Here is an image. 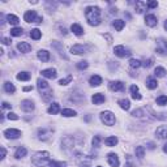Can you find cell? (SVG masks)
<instances>
[{"label": "cell", "mask_w": 167, "mask_h": 167, "mask_svg": "<svg viewBox=\"0 0 167 167\" xmlns=\"http://www.w3.org/2000/svg\"><path fill=\"white\" fill-rule=\"evenodd\" d=\"M85 17L86 21L89 22V25L91 26H98L101 23V8L99 7H86L85 9Z\"/></svg>", "instance_id": "6da1fadb"}, {"label": "cell", "mask_w": 167, "mask_h": 167, "mask_svg": "<svg viewBox=\"0 0 167 167\" xmlns=\"http://www.w3.org/2000/svg\"><path fill=\"white\" fill-rule=\"evenodd\" d=\"M31 162H33V164H35V166H38V167L46 166L47 163H51L50 153H48V151H38V153H35L33 155Z\"/></svg>", "instance_id": "7a4b0ae2"}, {"label": "cell", "mask_w": 167, "mask_h": 167, "mask_svg": "<svg viewBox=\"0 0 167 167\" xmlns=\"http://www.w3.org/2000/svg\"><path fill=\"white\" fill-rule=\"evenodd\" d=\"M101 120L106 125H114L115 124V115L111 111H103L101 112Z\"/></svg>", "instance_id": "3957f363"}, {"label": "cell", "mask_w": 167, "mask_h": 167, "mask_svg": "<svg viewBox=\"0 0 167 167\" xmlns=\"http://www.w3.org/2000/svg\"><path fill=\"white\" fill-rule=\"evenodd\" d=\"M157 54H159V55H167V41L166 39H158L157 41Z\"/></svg>", "instance_id": "277c9868"}, {"label": "cell", "mask_w": 167, "mask_h": 167, "mask_svg": "<svg viewBox=\"0 0 167 167\" xmlns=\"http://www.w3.org/2000/svg\"><path fill=\"white\" fill-rule=\"evenodd\" d=\"M114 52H115V55L116 56H119V57H125V56H129L130 55V51L128 48H125L124 46H116L114 48Z\"/></svg>", "instance_id": "5b68a950"}, {"label": "cell", "mask_w": 167, "mask_h": 167, "mask_svg": "<svg viewBox=\"0 0 167 167\" xmlns=\"http://www.w3.org/2000/svg\"><path fill=\"white\" fill-rule=\"evenodd\" d=\"M4 136L7 138H12V140H14V138H18L21 136V130L14 129V128H9V129L4 130Z\"/></svg>", "instance_id": "8992f818"}, {"label": "cell", "mask_w": 167, "mask_h": 167, "mask_svg": "<svg viewBox=\"0 0 167 167\" xmlns=\"http://www.w3.org/2000/svg\"><path fill=\"white\" fill-rule=\"evenodd\" d=\"M88 50H89V47L85 46V44H75V46L70 48V52L75 55H82V54H85Z\"/></svg>", "instance_id": "52a82bcc"}, {"label": "cell", "mask_w": 167, "mask_h": 167, "mask_svg": "<svg viewBox=\"0 0 167 167\" xmlns=\"http://www.w3.org/2000/svg\"><path fill=\"white\" fill-rule=\"evenodd\" d=\"M108 88L112 91H123L124 90V84L121 81H111L108 84Z\"/></svg>", "instance_id": "ba28073f"}, {"label": "cell", "mask_w": 167, "mask_h": 167, "mask_svg": "<svg viewBox=\"0 0 167 167\" xmlns=\"http://www.w3.org/2000/svg\"><path fill=\"white\" fill-rule=\"evenodd\" d=\"M107 162H108V164L111 167H119V164H120L119 158H117V155L115 153H110L108 155H107Z\"/></svg>", "instance_id": "9c48e42d"}, {"label": "cell", "mask_w": 167, "mask_h": 167, "mask_svg": "<svg viewBox=\"0 0 167 167\" xmlns=\"http://www.w3.org/2000/svg\"><path fill=\"white\" fill-rule=\"evenodd\" d=\"M155 135L161 140H167V125H162V127L157 128Z\"/></svg>", "instance_id": "30bf717a"}, {"label": "cell", "mask_w": 167, "mask_h": 167, "mask_svg": "<svg viewBox=\"0 0 167 167\" xmlns=\"http://www.w3.org/2000/svg\"><path fill=\"white\" fill-rule=\"evenodd\" d=\"M21 108L25 112H31L34 110V103L31 101H29V99H25V101L21 102Z\"/></svg>", "instance_id": "8fae6325"}, {"label": "cell", "mask_w": 167, "mask_h": 167, "mask_svg": "<svg viewBox=\"0 0 167 167\" xmlns=\"http://www.w3.org/2000/svg\"><path fill=\"white\" fill-rule=\"evenodd\" d=\"M42 76L46 78H55L56 77V69H54V68H47V69H43L42 70Z\"/></svg>", "instance_id": "7c38bea8"}, {"label": "cell", "mask_w": 167, "mask_h": 167, "mask_svg": "<svg viewBox=\"0 0 167 167\" xmlns=\"http://www.w3.org/2000/svg\"><path fill=\"white\" fill-rule=\"evenodd\" d=\"M23 20H25L26 22H35V20H37L35 10H28V12L23 14Z\"/></svg>", "instance_id": "4fadbf2b"}, {"label": "cell", "mask_w": 167, "mask_h": 167, "mask_svg": "<svg viewBox=\"0 0 167 167\" xmlns=\"http://www.w3.org/2000/svg\"><path fill=\"white\" fill-rule=\"evenodd\" d=\"M145 23L148 26H150V28H154V26H157V23H158V21H157V17L154 14H146L145 17Z\"/></svg>", "instance_id": "5bb4252c"}, {"label": "cell", "mask_w": 167, "mask_h": 167, "mask_svg": "<svg viewBox=\"0 0 167 167\" xmlns=\"http://www.w3.org/2000/svg\"><path fill=\"white\" fill-rule=\"evenodd\" d=\"M37 86H38V89H39L41 93H44V90H50V85L47 84V81L42 80V78H38V81H37Z\"/></svg>", "instance_id": "9a60e30c"}, {"label": "cell", "mask_w": 167, "mask_h": 167, "mask_svg": "<svg viewBox=\"0 0 167 167\" xmlns=\"http://www.w3.org/2000/svg\"><path fill=\"white\" fill-rule=\"evenodd\" d=\"M37 56H38V59L41 60V61H48L50 60V52L46 51V50H39L38 52H37Z\"/></svg>", "instance_id": "2e32d148"}, {"label": "cell", "mask_w": 167, "mask_h": 167, "mask_svg": "<svg viewBox=\"0 0 167 167\" xmlns=\"http://www.w3.org/2000/svg\"><path fill=\"white\" fill-rule=\"evenodd\" d=\"M17 50H18L20 52H23V54H26V52H30L31 46L28 43V42H20V43L17 44Z\"/></svg>", "instance_id": "e0dca14e"}, {"label": "cell", "mask_w": 167, "mask_h": 167, "mask_svg": "<svg viewBox=\"0 0 167 167\" xmlns=\"http://www.w3.org/2000/svg\"><path fill=\"white\" fill-rule=\"evenodd\" d=\"M91 102H93L94 104H101V103H103V102H104V95H103V94H101V93L94 94V95L91 97Z\"/></svg>", "instance_id": "ac0fdd59"}, {"label": "cell", "mask_w": 167, "mask_h": 167, "mask_svg": "<svg viewBox=\"0 0 167 167\" xmlns=\"http://www.w3.org/2000/svg\"><path fill=\"white\" fill-rule=\"evenodd\" d=\"M89 84H90L91 86H99L102 84V77L98 75H94L90 77V80H89Z\"/></svg>", "instance_id": "d6986e66"}, {"label": "cell", "mask_w": 167, "mask_h": 167, "mask_svg": "<svg viewBox=\"0 0 167 167\" xmlns=\"http://www.w3.org/2000/svg\"><path fill=\"white\" fill-rule=\"evenodd\" d=\"M117 142H119V140H117V137H115V136H110V137L104 138V144H106V146H110V148L115 146Z\"/></svg>", "instance_id": "ffe728a7"}, {"label": "cell", "mask_w": 167, "mask_h": 167, "mask_svg": "<svg viewBox=\"0 0 167 167\" xmlns=\"http://www.w3.org/2000/svg\"><path fill=\"white\" fill-rule=\"evenodd\" d=\"M146 3H144V1H136V5H135V9H136V12L138 13V14H141V13L144 12V10H146Z\"/></svg>", "instance_id": "44dd1931"}, {"label": "cell", "mask_w": 167, "mask_h": 167, "mask_svg": "<svg viewBox=\"0 0 167 167\" xmlns=\"http://www.w3.org/2000/svg\"><path fill=\"white\" fill-rule=\"evenodd\" d=\"M26 153H28V150H26L23 146H20V148H17V150H16V153H14V158L16 159L23 158V157L26 155Z\"/></svg>", "instance_id": "7402d4cb"}, {"label": "cell", "mask_w": 167, "mask_h": 167, "mask_svg": "<svg viewBox=\"0 0 167 167\" xmlns=\"http://www.w3.org/2000/svg\"><path fill=\"white\" fill-rule=\"evenodd\" d=\"M70 30H72V33L73 34H76V35H82L84 34V30H82V28H81L78 23H72V26H70Z\"/></svg>", "instance_id": "603a6c76"}, {"label": "cell", "mask_w": 167, "mask_h": 167, "mask_svg": "<svg viewBox=\"0 0 167 167\" xmlns=\"http://www.w3.org/2000/svg\"><path fill=\"white\" fill-rule=\"evenodd\" d=\"M146 86H148L150 90H153V89H157V86H158V82H157L155 78L149 77V78H146Z\"/></svg>", "instance_id": "cb8c5ba5"}, {"label": "cell", "mask_w": 167, "mask_h": 167, "mask_svg": "<svg viewBox=\"0 0 167 167\" xmlns=\"http://www.w3.org/2000/svg\"><path fill=\"white\" fill-rule=\"evenodd\" d=\"M117 103H119V106L121 107L123 110H125V111H128V110L130 108V102H129V99H120L119 102H117Z\"/></svg>", "instance_id": "d4e9b609"}, {"label": "cell", "mask_w": 167, "mask_h": 167, "mask_svg": "<svg viewBox=\"0 0 167 167\" xmlns=\"http://www.w3.org/2000/svg\"><path fill=\"white\" fill-rule=\"evenodd\" d=\"M136 157H137L140 161L144 159V157H145V148H144V146H137V148H136Z\"/></svg>", "instance_id": "484cf974"}, {"label": "cell", "mask_w": 167, "mask_h": 167, "mask_svg": "<svg viewBox=\"0 0 167 167\" xmlns=\"http://www.w3.org/2000/svg\"><path fill=\"white\" fill-rule=\"evenodd\" d=\"M30 37H31V39H34V41H38V39H41V37H42V31L39 30V29H33V30L30 31Z\"/></svg>", "instance_id": "4316f807"}, {"label": "cell", "mask_w": 167, "mask_h": 167, "mask_svg": "<svg viewBox=\"0 0 167 167\" xmlns=\"http://www.w3.org/2000/svg\"><path fill=\"white\" fill-rule=\"evenodd\" d=\"M61 115H63V116H65V117H72V116H76L77 112H76L75 110H72V108H64L61 111Z\"/></svg>", "instance_id": "83f0119b"}, {"label": "cell", "mask_w": 167, "mask_h": 167, "mask_svg": "<svg viewBox=\"0 0 167 167\" xmlns=\"http://www.w3.org/2000/svg\"><path fill=\"white\" fill-rule=\"evenodd\" d=\"M59 111H60V106H59V103H52L51 106L48 107V110H47V112H48V114H52V115L57 114Z\"/></svg>", "instance_id": "f1b7e54d"}, {"label": "cell", "mask_w": 167, "mask_h": 167, "mask_svg": "<svg viewBox=\"0 0 167 167\" xmlns=\"http://www.w3.org/2000/svg\"><path fill=\"white\" fill-rule=\"evenodd\" d=\"M38 137H39V140H43V141L48 140L50 136H47V129H44V128H39L38 129Z\"/></svg>", "instance_id": "f546056e"}, {"label": "cell", "mask_w": 167, "mask_h": 167, "mask_svg": "<svg viewBox=\"0 0 167 167\" xmlns=\"http://www.w3.org/2000/svg\"><path fill=\"white\" fill-rule=\"evenodd\" d=\"M112 25H114V28L116 29L117 31H121L123 28H124V25H125V22L123 20H115L114 22H112Z\"/></svg>", "instance_id": "4dcf8cb0"}, {"label": "cell", "mask_w": 167, "mask_h": 167, "mask_svg": "<svg viewBox=\"0 0 167 167\" xmlns=\"http://www.w3.org/2000/svg\"><path fill=\"white\" fill-rule=\"evenodd\" d=\"M7 21L10 23V25H17V23L20 22V18H18L17 16H14V14H8Z\"/></svg>", "instance_id": "1f68e13d"}, {"label": "cell", "mask_w": 167, "mask_h": 167, "mask_svg": "<svg viewBox=\"0 0 167 167\" xmlns=\"http://www.w3.org/2000/svg\"><path fill=\"white\" fill-rule=\"evenodd\" d=\"M4 90L7 91L8 94H13V93L16 91V88H14V85H13V84L5 82V84H4Z\"/></svg>", "instance_id": "d6a6232c"}, {"label": "cell", "mask_w": 167, "mask_h": 167, "mask_svg": "<svg viewBox=\"0 0 167 167\" xmlns=\"http://www.w3.org/2000/svg\"><path fill=\"white\" fill-rule=\"evenodd\" d=\"M17 80H20V81H29V80H30V73H28V72H20L17 75Z\"/></svg>", "instance_id": "836d02e7"}, {"label": "cell", "mask_w": 167, "mask_h": 167, "mask_svg": "<svg viewBox=\"0 0 167 167\" xmlns=\"http://www.w3.org/2000/svg\"><path fill=\"white\" fill-rule=\"evenodd\" d=\"M154 75H155L157 77H164V76H166V69L162 67H157L155 69H154Z\"/></svg>", "instance_id": "e575fe53"}, {"label": "cell", "mask_w": 167, "mask_h": 167, "mask_svg": "<svg viewBox=\"0 0 167 167\" xmlns=\"http://www.w3.org/2000/svg\"><path fill=\"white\" fill-rule=\"evenodd\" d=\"M22 33H23V30H22V28H13V29H10V35L12 37H20V35H22Z\"/></svg>", "instance_id": "d590c367"}, {"label": "cell", "mask_w": 167, "mask_h": 167, "mask_svg": "<svg viewBox=\"0 0 167 167\" xmlns=\"http://www.w3.org/2000/svg\"><path fill=\"white\" fill-rule=\"evenodd\" d=\"M52 97H54V94H52L51 89H50V90H47L46 93H42V98H43L44 102H50L52 99Z\"/></svg>", "instance_id": "8d00e7d4"}, {"label": "cell", "mask_w": 167, "mask_h": 167, "mask_svg": "<svg viewBox=\"0 0 167 167\" xmlns=\"http://www.w3.org/2000/svg\"><path fill=\"white\" fill-rule=\"evenodd\" d=\"M129 65H130V68H140L141 65H142V63L140 61V60L138 59H130L129 60Z\"/></svg>", "instance_id": "74e56055"}, {"label": "cell", "mask_w": 167, "mask_h": 167, "mask_svg": "<svg viewBox=\"0 0 167 167\" xmlns=\"http://www.w3.org/2000/svg\"><path fill=\"white\" fill-rule=\"evenodd\" d=\"M157 103L159 104V106H166L167 104V95H161L157 98Z\"/></svg>", "instance_id": "f35d334b"}, {"label": "cell", "mask_w": 167, "mask_h": 167, "mask_svg": "<svg viewBox=\"0 0 167 167\" xmlns=\"http://www.w3.org/2000/svg\"><path fill=\"white\" fill-rule=\"evenodd\" d=\"M72 78H73V77H72V75H69L68 77L61 78V80L59 81V84H60V85H68V84H69L70 81H72Z\"/></svg>", "instance_id": "ab89813d"}, {"label": "cell", "mask_w": 167, "mask_h": 167, "mask_svg": "<svg viewBox=\"0 0 167 167\" xmlns=\"http://www.w3.org/2000/svg\"><path fill=\"white\" fill-rule=\"evenodd\" d=\"M65 166V162H55V161H51L50 163V167H63Z\"/></svg>", "instance_id": "60d3db41"}, {"label": "cell", "mask_w": 167, "mask_h": 167, "mask_svg": "<svg viewBox=\"0 0 167 167\" xmlns=\"http://www.w3.org/2000/svg\"><path fill=\"white\" fill-rule=\"evenodd\" d=\"M91 142H93L94 148H98L99 142H101V137H99V136H94V138H93V141H91Z\"/></svg>", "instance_id": "b9f144b4"}, {"label": "cell", "mask_w": 167, "mask_h": 167, "mask_svg": "<svg viewBox=\"0 0 167 167\" xmlns=\"http://www.w3.org/2000/svg\"><path fill=\"white\" fill-rule=\"evenodd\" d=\"M88 61H80V63H78V64H77V68H78V69H86V68H88Z\"/></svg>", "instance_id": "7bdbcfd3"}, {"label": "cell", "mask_w": 167, "mask_h": 167, "mask_svg": "<svg viewBox=\"0 0 167 167\" xmlns=\"http://www.w3.org/2000/svg\"><path fill=\"white\" fill-rule=\"evenodd\" d=\"M146 7L150 8V9H153V8L158 7V3H157V1H148V3H146Z\"/></svg>", "instance_id": "ee69618b"}, {"label": "cell", "mask_w": 167, "mask_h": 167, "mask_svg": "<svg viewBox=\"0 0 167 167\" xmlns=\"http://www.w3.org/2000/svg\"><path fill=\"white\" fill-rule=\"evenodd\" d=\"M7 117H8L9 120H18V116L14 114V112H9V114L7 115Z\"/></svg>", "instance_id": "f6af8a7d"}, {"label": "cell", "mask_w": 167, "mask_h": 167, "mask_svg": "<svg viewBox=\"0 0 167 167\" xmlns=\"http://www.w3.org/2000/svg\"><path fill=\"white\" fill-rule=\"evenodd\" d=\"M132 98L136 99V101H141V99H142V95H141L140 93H135V94H132Z\"/></svg>", "instance_id": "bcb514c9"}, {"label": "cell", "mask_w": 167, "mask_h": 167, "mask_svg": "<svg viewBox=\"0 0 167 167\" xmlns=\"http://www.w3.org/2000/svg\"><path fill=\"white\" fill-rule=\"evenodd\" d=\"M129 89H130V93H132V94L138 93V86H137V85H132Z\"/></svg>", "instance_id": "7dc6e473"}, {"label": "cell", "mask_w": 167, "mask_h": 167, "mask_svg": "<svg viewBox=\"0 0 167 167\" xmlns=\"http://www.w3.org/2000/svg\"><path fill=\"white\" fill-rule=\"evenodd\" d=\"M151 64H153V60H151V59H148V60H145V63H144V65H145L146 68H149V67H150Z\"/></svg>", "instance_id": "c3c4849f"}, {"label": "cell", "mask_w": 167, "mask_h": 167, "mask_svg": "<svg viewBox=\"0 0 167 167\" xmlns=\"http://www.w3.org/2000/svg\"><path fill=\"white\" fill-rule=\"evenodd\" d=\"M127 164H125V167H133V164L130 163V155H127Z\"/></svg>", "instance_id": "681fc988"}, {"label": "cell", "mask_w": 167, "mask_h": 167, "mask_svg": "<svg viewBox=\"0 0 167 167\" xmlns=\"http://www.w3.org/2000/svg\"><path fill=\"white\" fill-rule=\"evenodd\" d=\"M3 108H12V104H9L8 102H3Z\"/></svg>", "instance_id": "f907efd6"}, {"label": "cell", "mask_w": 167, "mask_h": 167, "mask_svg": "<svg viewBox=\"0 0 167 167\" xmlns=\"http://www.w3.org/2000/svg\"><path fill=\"white\" fill-rule=\"evenodd\" d=\"M5 154H7V151H5V148H4V146H1V157H0V158L4 159V158H5Z\"/></svg>", "instance_id": "816d5d0a"}, {"label": "cell", "mask_w": 167, "mask_h": 167, "mask_svg": "<svg viewBox=\"0 0 167 167\" xmlns=\"http://www.w3.org/2000/svg\"><path fill=\"white\" fill-rule=\"evenodd\" d=\"M3 43H4V44H10V39L9 38H3Z\"/></svg>", "instance_id": "f5cc1de1"}, {"label": "cell", "mask_w": 167, "mask_h": 167, "mask_svg": "<svg viewBox=\"0 0 167 167\" xmlns=\"http://www.w3.org/2000/svg\"><path fill=\"white\" fill-rule=\"evenodd\" d=\"M30 90H33V86H25L23 88V91H30Z\"/></svg>", "instance_id": "db71d44e"}, {"label": "cell", "mask_w": 167, "mask_h": 167, "mask_svg": "<svg viewBox=\"0 0 167 167\" xmlns=\"http://www.w3.org/2000/svg\"><path fill=\"white\" fill-rule=\"evenodd\" d=\"M42 20H43V18H42V17H37L35 22H37V23H41V22H42Z\"/></svg>", "instance_id": "11a10c76"}, {"label": "cell", "mask_w": 167, "mask_h": 167, "mask_svg": "<svg viewBox=\"0 0 167 167\" xmlns=\"http://www.w3.org/2000/svg\"><path fill=\"white\" fill-rule=\"evenodd\" d=\"M163 151H164V153H167V144H164V146H163Z\"/></svg>", "instance_id": "9f6ffc18"}, {"label": "cell", "mask_w": 167, "mask_h": 167, "mask_svg": "<svg viewBox=\"0 0 167 167\" xmlns=\"http://www.w3.org/2000/svg\"><path fill=\"white\" fill-rule=\"evenodd\" d=\"M149 149H154V145H153V144H149Z\"/></svg>", "instance_id": "6f0895ef"}, {"label": "cell", "mask_w": 167, "mask_h": 167, "mask_svg": "<svg viewBox=\"0 0 167 167\" xmlns=\"http://www.w3.org/2000/svg\"><path fill=\"white\" fill-rule=\"evenodd\" d=\"M164 29H166V30H167V20L164 21Z\"/></svg>", "instance_id": "680465c9"}, {"label": "cell", "mask_w": 167, "mask_h": 167, "mask_svg": "<svg viewBox=\"0 0 167 167\" xmlns=\"http://www.w3.org/2000/svg\"><path fill=\"white\" fill-rule=\"evenodd\" d=\"M82 167H89V166H82Z\"/></svg>", "instance_id": "91938a15"}, {"label": "cell", "mask_w": 167, "mask_h": 167, "mask_svg": "<svg viewBox=\"0 0 167 167\" xmlns=\"http://www.w3.org/2000/svg\"><path fill=\"white\" fill-rule=\"evenodd\" d=\"M98 167H101V166H98Z\"/></svg>", "instance_id": "94428289"}]
</instances>
